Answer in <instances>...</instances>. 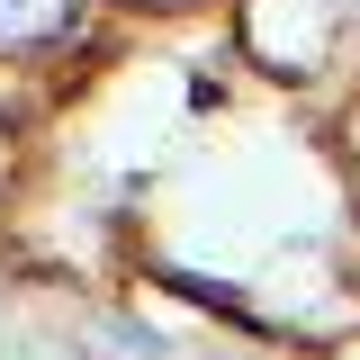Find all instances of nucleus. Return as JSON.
<instances>
[{
  "label": "nucleus",
  "instance_id": "2",
  "mask_svg": "<svg viewBox=\"0 0 360 360\" xmlns=\"http://www.w3.org/2000/svg\"><path fill=\"white\" fill-rule=\"evenodd\" d=\"M82 18V0H0V45H54Z\"/></svg>",
  "mask_w": 360,
  "mask_h": 360
},
{
  "label": "nucleus",
  "instance_id": "1",
  "mask_svg": "<svg viewBox=\"0 0 360 360\" xmlns=\"http://www.w3.org/2000/svg\"><path fill=\"white\" fill-rule=\"evenodd\" d=\"M72 360H172V342L135 315H82L72 324Z\"/></svg>",
  "mask_w": 360,
  "mask_h": 360
},
{
  "label": "nucleus",
  "instance_id": "3",
  "mask_svg": "<svg viewBox=\"0 0 360 360\" xmlns=\"http://www.w3.org/2000/svg\"><path fill=\"white\" fill-rule=\"evenodd\" d=\"M324 9H352V0H324Z\"/></svg>",
  "mask_w": 360,
  "mask_h": 360
}]
</instances>
